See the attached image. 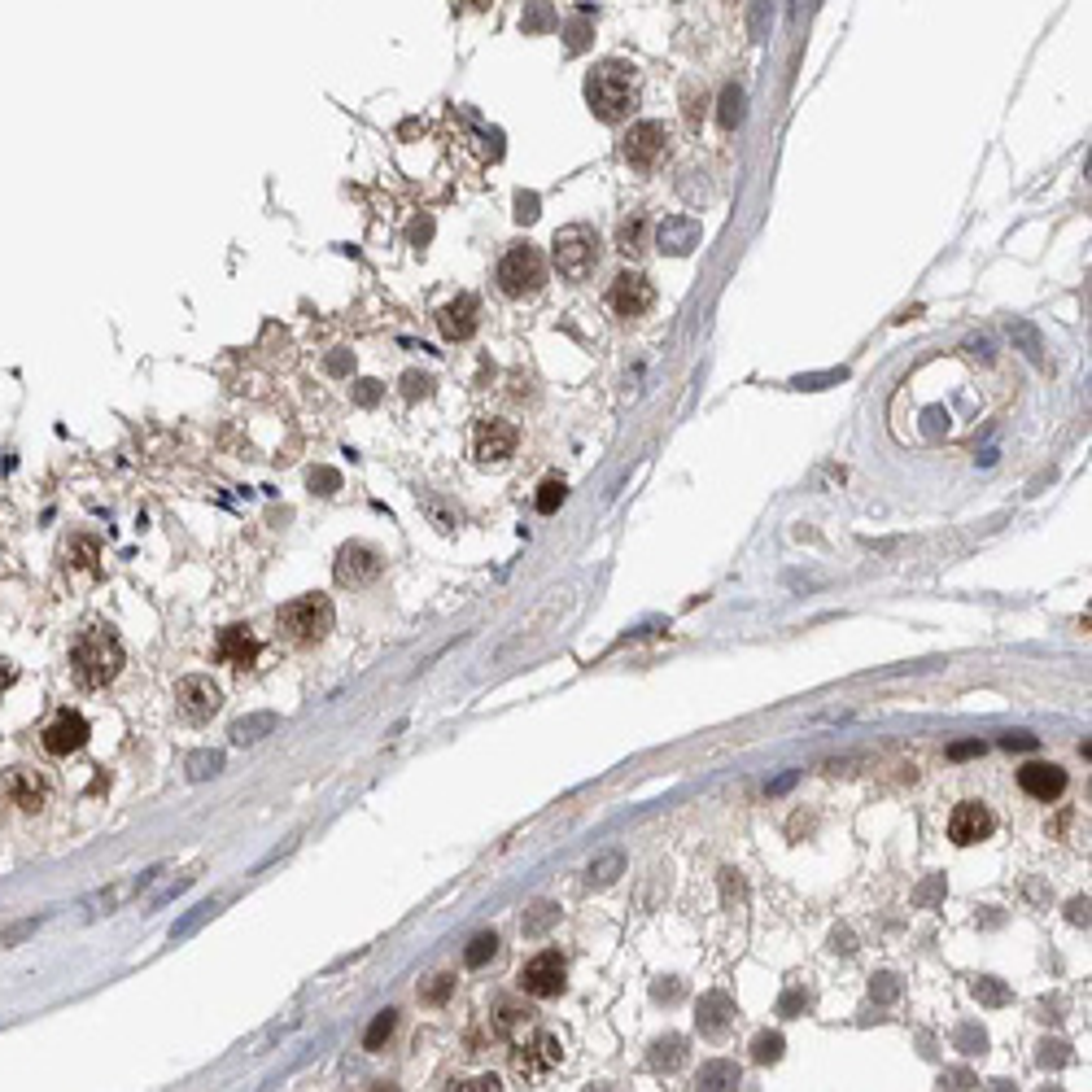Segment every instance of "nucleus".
<instances>
[{"label": "nucleus", "instance_id": "1", "mask_svg": "<svg viewBox=\"0 0 1092 1092\" xmlns=\"http://www.w3.org/2000/svg\"><path fill=\"white\" fill-rule=\"evenodd\" d=\"M1005 402V380L992 363H979L970 350H949L927 359L900 380L891 398V433L904 446L962 442Z\"/></svg>", "mask_w": 1092, "mask_h": 1092}, {"label": "nucleus", "instance_id": "2", "mask_svg": "<svg viewBox=\"0 0 1092 1092\" xmlns=\"http://www.w3.org/2000/svg\"><path fill=\"white\" fill-rule=\"evenodd\" d=\"M638 71L629 62H599L586 79V101L599 123H625L638 110Z\"/></svg>", "mask_w": 1092, "mask_h": 1092}, {"label": "nucleus", "instance_id": "3", "mask_svg": "<svg viewBox=\"0 0 1092 1092\" xmlns=\"http://www.w3.org/2000/svg\"><path fill=\"white\" fill-rule=\"evenodd\" d=\"M118 669H123V642H118L114 629L92 625V629H84V634L75 638V647H71V674H75V682L84 691L110 687V682L118 678Z\"/></svg>", "mask_w": 1092, "mask_h": 1092}, {"label": "nucleus", "instance_id": "4", "mask_svg": "<svg viewBox=\"0 0 1092 1092\" xmlns=\"http://www.w3.org/2000/svg\"><path fill=\"white\" fill-rule=\"evenodd\" d=\"M275 625H280V634L288 642H297V647H315V642H324L328 629H333V603H328V595L288 599L284 608L275 612Z\"/></svg>", "mask_w": 1092, "mask_h": 1092}, {"label": "nucleus", "instance_id": "5", "mask_svg": "<svg viewBox=\"0 0 1092 1092\" xmlns=\"http://www.w3.org/2000/svg\"><path fill=\"white\" fill-rule=\"evenodd\" d=\"M494 280L507 297H533L547 284V258L537 245H511L494 267Z\"/></svg>", "mask_w": 1092, "mask_h": 1092}, {"label": "nucleus", "instance_id": "6", "mask_svg": "<svg viewBox=\"0 0 1092 1092\" xmlns=\"http://www.w3.org/2000/svg\"><path fill=\"white\" fill-rule=\"evenodd\" d=\"M551 254H556V267L564 280H586L590 271L599 267V236L573 223V228H560L556 241H551Z\"/></svg>", "mask_w": 1092, "mask_h": 1092}, {"label": "nucleus", "instance_id": "7", "mask_svg": "<svg viewBox=\"0 0 1092 1092\" xmlns=\"http://www.w3.org/2000/svg\"><path fill=\"white\" fill-rule=\"evenodd\" d=\"M669 153V127L664 123H655V118H642V123H634L625 131V140H621V157L634 170H647L660 162V157Z\"/></svg>", "mask_w": 1092, "mask_h": 1092}, {"label": "nucleus", "instance_id": "8", "mask_svg": "<svg viewBox=\"0 0 1092 1092\" xmlns=\"http://www.w3.org/2000/svg\"><path fill=\"white\" fill-rule=\"evenodd\" d=\"M608 307L621 320H638V315H647L655 307V284L642 271H621L608 288Z\"/></svg>", "mask_w": 1092, "mask_h": 1092}, {"label": "nucleus", "instance_id": "9", "mask_svg": "<svg viewBox=\"0 0 1092 1092\" xmlns=\"http://www.w3.org/2000/svg\"><path fill=\"white\" fill-rule=\"evenodd\" d=\"M385 573V556H380L376 547H367V542H350V547H341V556L333 564V577H337V586H372L376 577Z\"/></svg>", "mask_w": 1092, "mask_h": 1092}, {"label": "nucleus", "instance_id": "10", "mask_svg": "<svg viewBox=\"0 0 1092 1092\" xmlns=\"http://www.w3.org/2000/svg\"><path fill=\"white\" fill-rule=\"evenodd\" d=\"M219 687L210 678H184L179 687H175V708H179V717L184 721H193V726H202V721H210L219 713Z\"/></svg>", "mask_w": 1092, "mask_h": 1092}, {"label": "nucleus", "instance_id": "11", "mask_svg": "<svg viewBox=\"0 0 1092 1092\" xmlns=\"http://www.w3.org/2000/svg\"><path fill=\"white\" fill-rule=\"evenodd\" d=\"M564 975H569L564 957L556 949H547V953H537L533 962L520 970V988L529 992V996H560L564 992Z\"/></svg>", "mask_w": 1092, "mask_h": 1092}, {"label": "nucleus", "instance_id": "12", "mask_svg": "<svg viewBox=\"0 0 1092 1092\" xmlns=\"http://www.w3.org/2000/svg\"><path fill=\"white\" fill-rule=\"evenodd\" d=\"M516 442H520V433L511 419H481L472 451H477L481 464H503V459L516 455Z\"/></svg>", "mask_w": 1092, "mask_h": 1092}, {"label": "nucleus", "instance_id": "13", "mask_svg": "<svg viewBox=\"0 0 1092 1092\" xmlns=\"http://www.w3.org/2000/svg\"><path fill=\"white\" fill-rule=\"evenodd\" d=\"M992 831H996V818L979 805V800H966V805H957V809H953V818H949V839H953V844H962V848L979 844V839H988Z\"/></svg>", "mask_w": 1092, "mask_h": 1092}, {"label": "nucleus", "instance_id": "14", "mask_svg": "<svg viewBox=\"0 0 1092 1092\" xmlns=\"http://www.w3.org/2000/svg\"><path fill=\"white\" fill-rule=\"evenodd\" d=\"M477 324H481V301L472 293H459L455 301H446V307L438 311V328H442L446 341H468L472 333H477Z\"/></svg>", "mask_w": 1092, "mask_h": 1092}, {"label": "nucleus", "instance_id": "15", "mask_svg": "<svg viewBox=\"0 0 1092 1092\" xmlns=\"http://www.w3.org/2000/svg\"><path fill=\"white\" fill-rule=\"evenodd\" d=\"M1018 786L1027 792L1032 800H1058L1062 792H1067V769L1054 765V760H1032V765H1022L1018 769Z\"/></svg>", "mask_w": 1092, "mask_h": 1092}, {"label": "nucleus", "instance_id": "16", "mask_svg": "<svg viewBox=\"0 0 1092 1092\" xmlns=\"http://www.w3.org/2000/svg\"><path fill=\"white\" fill-rule=\"evenodd\" d=\"M88 734H92V730H88V721H84V717H79V713H62V717L44 730V739H39V743H44V752H48V756H71V752H79V747L88 743Z\"/></svg>", "mask_w": 1092, "mask_h": 1092}, {"label": "nucleus", "instance_id": "17", "mask_svg": "<svg viewBox=\"0 0 1092 1092\" xmlns=\"http://www.w3.org/2000/svg\"><path fill=\"white\" fill-rule=\"evenodd\" d=\"M258 651H262V647H258V638L249 634L245 625H228V629H219L215 655H219V660L228 664V669H249V664L258 660Z\"/></svg>", "mask_w": 1092, "mask_h": 1092}, {"label": "nucleus", "instance_id": "18", "mask_svg": "<svg viewBox=\"0 0 1092 1092\" xmlns=\"http://www.w3.org/2000/svg\"><path fill=\"white\" fill-rule=\"evenodd\" d=\"M695 1022H700V1032L708 1036V1041H721V1036L734 1027V1001L726 992L700 996V1014H695Z\"/></svg>", "mask_w": 1092, "mask_h": 1092}, {"label": "nucleus", "instance_id": "19", "mask_svg": "<svg viewBox=\"0 0 1092 1092\" xmlns=\"http://www.w3.org/2000/svg\"><path fill=\"white\" fill-rule=\"evenodd\" d=\"M695 241H700V223L695 219L674 215V219H664L660 228H655V245H660L664 254H691Z\"/></svg>", "mask_w": 1092, "mask_h": 1092}, {"label": "nucleus", "instance_id": "20", "mask_svg": "<svg viewBox=\"0 0 1092 1092\" xmlns=\"http://www.w3.org/2000/svg\"><path fill=\"white\" fill-rule=\"evenodd\" d=\"M5 796L22 813H39V809H44V782H39V773H31V769H13L9 778H5Z\"/></svg>", "mask_w": 1092, "mask_h": 1092}, {"label": "nucleus", "instance_id": "21", "mask_svg": "<svg viewBox=\"0 0 1092 1092\" xmlns=\"http://www.w3.org/2000/svg\"><path fill=\"white\" fill-rule=\"evenodd\" d=\"M275 726H280V717H275V713H254V717L232 721V730H228V734H232V743H241V747H245V743L267 739V734H271Z\"/></svg>", "mask_w": 1092, "mask_h": 1092}, {"label": "nucleus", "instance_id": "22", "mask_svg": "<svg viewBox=\"0 0 1092 1092\" xmlns=\"http://www.w3.org/2000/svg\"><path fill=\"white\" fill-rule=\"evenodd\" d=\"M647 1062H651V1071H678L682 1062H687V1041H682V1036H664V1041L651 1045Z\"/></svg>", "mask_w": 1092, "mask_h": 1092}, {"label": "nucleus", "instance_id": "23", "mask_svg": "<svg viewBox=\"0 0 1092 1092\" xmlns=\"http://www.w3.org/2000/svg\"><path fill=\"white\" fill-rule=\"evenodd\" d=\"M700 1088H704V1092L739 1088V1062L721 1058V1062H708V1067H700Z\"/></svg>", "mask_w": 1092, "mask_h": 1092}, {"label": "nucleus", "instance_id": "24", "mask_svg": "<svg viewBox=\"0 0 1092 1092\" xmlns=\"http://www.w3.org/2000/svg\"><path fill=\"white\" fill-rule=\"evenodd\" d=\"M1009 341H1014V350H1022V354H1027V359H1032L1036 367L1045 363V354H1041V350H1045V346H1041V333H1036L1032 324L1014 320V324H1009Z\"/></svg>", "mask_w": 1092, "mask_h": 1092}, {"label": "nucleus", "instance_id": "25", "mask_svg": "<svg viewBox=\"0 0 1092 1092\" xmlns=\"http://www.w3.org/2000/svg\"><path fill=\"white\" fill-rule=\"evenodd\" d=\"M97 560H101L97 537H71V542H66V564H75V569L92 573L97 569Z\"/></svg>", "mask_w": 1092, "mask_h": 1092}, {"label": "nucleus", "instance_id": "26", "mask_svg": "<svg viewBox=\"0 0 1092 1092\" xmlns=\"http://www.w3.org/2000/svg\"><path fill=\"white\" fill-rule=\"evenodd\" d=\"M616 245H621V254H642V245H647V223H642L638 215L625 219L621 232H616Z\"/></svg>", "mask_w": 1092, "mask_h": 1092}, {"label": "nucleus", "instance_id": "27", "mask_svg": "<svg viewBox=\"0 0 1092 1092\" xmlns=\"http://www.w3.org/2000/svg\"><path fill=\"white\" fill-rule=\"evenodd\" d=\"M494 953H498V936H494V931H485V936H477V940H472L468 949H464V966H468V970H481Z\"/></svg>", "mask_w": 1092, "mask_h": 1092}, {"label": "nucleus", "instance_id": "28", "mask_svg": "<svg viewBox=\"0 0 1092 1092\" xmlns=\"http://www.w3.org/2000/svg\"><path fill=\"white\" fill-rule=\"evenodd\" d=\"M393 1027H398V1014H393V1009H380V1014L372 1018V1027H367V1036H363V1049H372L376 1054V1049L393 1036Z\"/></svg>", "mask_w": 1092, "mask_h": 1092}, {"label": "nucleus", "instance_id": "29", "mask_svg": "<svg viewBox=\"0 0 1092 1092\" xmlns=\"http://www.w3.org/2000/svg\"><path fill=\"white\" fill-rule=\"evenodd\" d=\"M975 1001L988 1005V1009H1001V1005L1014 1001V996H1009V988L1001 979H975Z\"/></svg>", "mask_w": 1092, "mask_h": 1092}, {"label": "nucleus", "instance_id": "30", "mask_svg": "<svg viewBox=\"0 0 1092 1092\" xmlns=\"http://www.w3.org/2000/svg\"><path fill=\"white\" fill-rule=\"evenodd\" d=\"M219 769H223V752H197V756H189V778L193 782L215 778Z\"/></svg>", "mask_w": 1092, "mask_h": 1092}, {"label": "nucleus", "instance_id": "31", "mask_svg": "<svg viewBox=\"0 0 1092 1092\" xmlns=\"http://www.w3.org/2000/svg\"><path fill=\"white\" fill-rule=\"evenodd\" d=\"M752 1058L765 1067V1062H778L782 1058V1036L778 1032H760L756 1041H752Z\"/></svg>", "mask_w": 1092, "mask_h": 1092}, {"label": "nucleus", "instance_id": "32", "mask_svg": "<svg viewBox=\"0 0 1092 1092\" xmlns=\"http://www.w3.org/2000/svg\"><path fill=\"white\" fill-rule=\"evenodd\" d=\"M621 865H625V861H621V852H608V857H599L595 865H590V883H595V887H608L612 878L621 874Z\"/></svg>", "mask_w": 1092, "mask_h": 1092}, {"label": "nucleus", "instance_id": "33", "mask_svg": "<svg viewBox=\"0 0 1092 1092\" xmlns=\"http://www.w3.org/2000/svg\"><path fill=\"white\" fill-rule=\"evenodd\" d=\"M560 503H564V481L560 477H551V481H542V490H537V498H533V507L542 511V516H551V511H560Z\"/></svg>", "mask_w": 1092, "mask_h": 1092}, {"label": "nucleus", "instance_id": "34", "mask_svg": "<svg viewBox=\"0 0 1092 1092\" xmlns=\"http://www.w3.org/2000/svg\"><path fill=\"white\" fill-rule=\"evenodd\" d=\"M215 914H219V904H215V900H206V904H197V909H193L189 918H184V923H175V931H170V940H184V936H193V931H197V927H202V923H206V918H215Z\"/></svg>", "mask_w": 1092, "mask_h": 1092}, {"label": "nucleus", "instance_id": "35", "mask_svg": "<svg viewBox=\"0 0 1092 1092\" xmlns=\"http://www.w3.org/2000/svg\"><path fill=\"white\" fill-rule=\"evenodd\" d=\"M556 918H560L556 904H547V900H542V904H533V914L524 918V936H542V931L556 923Z\"/></svg>", "mask_w": 1092, "mask_h": 1092}, {"label": "nucleus", "instance_id": "36", "mask_svg": "<svg viewBox=\"0 0 1092 1092\" xmlns=\"http://www.w3.org/2000/svg\"><path fill=\"white\" fill-rule=\"evenodd\" d=\"M1071 1062V1045H1062V1041H1045L1041 1045V1067H1067Z\"/></svg>", "mask_w": 1092, "mask_h": 1092}, {"label": "nucleus", "instance_id": "37", "mask_svg": "<svg viewBox=\"0 0 1092 1092\" xmlns=\"http://www.w3.org/2000/svg\"><path fill=\"white\" fill-rule=\"evenodd\" d=\"M870 996L878 1005H891L900 996V983H896V975H878L874 983H870Z\"/></svg>", "mask_w": 1092, "mask_h": 1092}, {"label": "nucleus", "instance_id": "38", "mask_svg": "<svg viewBox=\"0 0 1092 1092\" xmlns=\"http://www.w3.org/2000/svg\"><path fill=\"white\" fill-rule=\"evenodd\" d=\"M311 490H315V494H337V490H341V477H337L333 468H315V472H311Z\"/></svg>", "mask_w": 1092, "mask_h": 1092}, {"label": "nucleus", "instance_id": "39", "mask_svg": "<svg viewBox=\"0 0 1092 1092\" xmlns=\"http://www.w3.org/2000/svg\"><path fill=\"white\" fill-rule=\"evenodd\" d=\"M957 1049H962V1054H983V1049H988V1036L979 1027H962L957 1032Z\"/></svg>", "mask_w": 1092, "mask_h": 1092}, {"label": "nucleus", "instance_id": "40", "mask_svg": "<svg viewBox=\"0 0 1092 1092\" xmlns=\"http://www.w3.org/2000/svg\"><path fill=\"white\" fill-rule=\"evenodd\" d=\"M805 1009H809V992H800V988H796V992H786L782 1001H778V1014H782V1018H800Z\"/></svg>", "mask_w": 1092, "mask_h": 1092}, {"label": "nucleus", "instance_id": "41", "mask_svg": "<svg viewBox=\"0 0 1092 1092\" xmlns=\"http://www.w3.org/2000/svg\"><path fill=\"white\" fill-rule=\"evenodd\" d=\"M451 988H455V979H451V975H438V979H433L429 988H424V1001L438 1005V1001H446V996H451Z\"/></svg>", "mask_w": 1092, "mask_h": 1092}, {"label": "nucleus", "instance_id": "42", "mask_svg": "<svg viewBox=\"0 0 1092 1092\" xmlns=\"http://www.w3.org/2000/svg\"><path fill=\"white\" fill-rule=\"evenodd\" d=\"M651 996H655V1001H664V1005H674V1001H682V983H678V979H669V983H655V988H651Z\"/></svg>", "mask_w": 1092, "mask_h": 1092}, {"label": "nucleus", "instance_id": "43", "mask_svg": "<svg viewBox=\"0 0 1092 1092\" xmlns=\"http://www.w3.org/2000/svg\"><path fill=\"white\" fill-rule=\"evenodd\" d=\"M739 101H743V97H739V88H730V92H726V110H721V123H726V127L739 123Z\"/></svg>", "mask_w": 1092, "mask_h": 1092}, {"label": "nucleus", "instance_id": "44", "mask_svg": "<svg viewBox=\"0 0 1092 1092\" xmlns=\"http://www.w3.org/2000/svg\"><path fill=\"white\" fill-rule=\"evenodd\" d=\"M35 927H39V918H26V923L9 927V931H0V944H13V940H22V936H31Z\"/></svg>", "mask_w": 1092, "mask_h": 1092}, {"label": "nucleus", "instance_id": "45", "mask_svg": "<svg viewBox=\"0 0 1092 1092\" xmlns=\"http://www.w3.org/2000/svg\"><path fill=\"white\" fill-rule=\"evenodd\" d=\"M459 1092H494V1088H503L494 1080V1075H477V1080H468V1084H455Z\"/></svg>", "mask_w": 1092, "mask_h": 1092}, {"label": "nucleus", "instance_id": "46", "mask_svg": "<svg viewBox=\"0 0 1092 1092\" xmlns=\"http://www.w3.org/2000/svg\"><path fill=\"white\" fill-rule=\"evenodd\" d=\"M402 385H406V398H415V393H419V398H424V393H429V385H433V380H429V376H419V372H411V376H406V380H402Z\"/></svg>", "mask_w": 1092, "mask_h": 1092}, {"label": "nucleus", "instance_id": "47", "mask_svg": "<svg viewBox=\"0 0 1092 1092\" xmlns=\"http://www.w3.org/2000/svg\"><path fill=\"white\" fill-rule=\"evenodd\" d=\"M949 756H953V760H966V756H983V743H979V739H970V743H953V747H949Z\"/></svg>", "mask_w": 1092, "mask_h": 1092}, {"label": "nucleus", "instance_id": "48", "mask_svg": "<svg viewBox=\"0 0 1092 1092\" xmlns=\"http://www.w3.org/2000/svg\"><path fill=\"white\" fill-rule=\"evenodd\" d=\"M940 1084L944 1088H970V1084H975V1075H970V1071H949Z\"/></svg>", "mask_w": 1092, "mask_h": 1092}, {"label": "nucleus", "instance_id": "49", "mask_svg": "<svg viewBox=\"0 0 1092 1092\" xmlns=\"http://www.w3.org/2000/svg\"><path fill=\"white\" fill-rule=\"evenodd\" d=\"M1005 747H1009V752H1032L1036 739H1032V734H1005Z\"/></svg>", "mask_w": 1092, "mask_h": 1092}, {"label": "nucleus", "instance_id": "50", "mask_svg": "<svg viewBox=\"0 0 1092 1092\" xmlns=\"http://www.w3.org/2000/svg\"><path fill=\"white\" fill-rule=\"evenodd\" d=\"M1067 918L1075 927H1088V896L1084 900H1071V909H1067Z\"/></svg>", "mask_w": 1092, "mask_h": 1092}, {"label": "nucleus", "instance_id": "51", "mask_svg": "<svg viewBox=\"0 0 1092 1092\" xmlns=\"http://www.w3.org/2000/svg\"><path fill=\"white\" fill-rule=\"evenodd\" d=\"M940 887H944V878H931V883H927L923 891H918V900H923V904H931V900L940 896Z\"/></svg>", "mask_w": 1092, "mask_h": 1092}, {"label": "nucleus", "instance_id": "52", "mask_svg": "<svg viewBox=\"0 0 1092 1092\" xmlns=\"http://www.w3.org/2000/svg\"><path fill=\"white\" fill-rule=\"evenodd\" d=\"M831 940H835V949H839V953H852V949H857V944H852V936H848V931H835Z\"/></svg>", "mask_w": 1092, "mask_h": 1092}, {"label": "nucleus", "instance_id": "53", "mask_svg": "<svg viewBox=\"0 0 1092 1092\" xmlns=\"http://www.w3.org/2000/svg\"><path fill=\"white\" fill-rule=\"evenodd\" d=\"M359 402H376V380H363V389H359Z\"/></svg>", "mask_w": 1092, "mask_h": 1092}, {"label": "nucleus", "instance_id": "54", "mask_svg": "<svg viewBox=\"0 0 1092 1092\" xmlns=\"http://www.w3.org/2000/svg\"><path fill=\"white\" fill-rule=\"evenodd\" d=\"M9 682H13V664L0 660V687H9Z\"/></svg>", "mask_w": 1092, "mask_h": 1092}, {"label": "nucleus", "instance_id": "55", "mask_svg": "<svg viewBox=\"0 0 1092 1092\" xmlns=\"http://www.w3.org/2000/svg\"><path fill=\"white\" fill-rule=\"evenodd\" d=\"M792 782H796V773H786V778H778V782H773V786H769V792H773V796H778V792H786V786H792Z\"/></svg>", "mask_w": 1092, "mask_h": 1092}]
</instances>
